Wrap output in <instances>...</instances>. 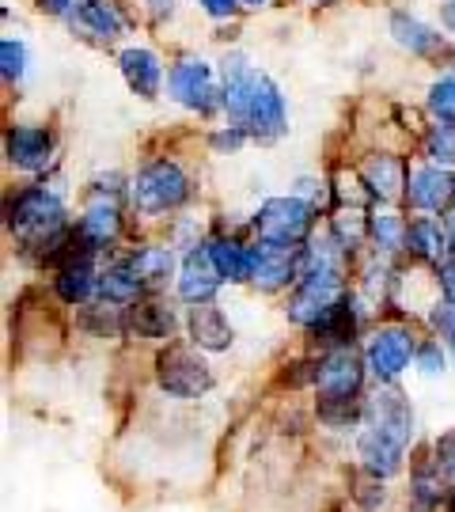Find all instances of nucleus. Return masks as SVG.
Here are the masks:
<instances>
[{
    "label": "nucleus",
    "instance_id": "1",
    "mask_svg": "<svg viewBox=\"0 0 455 512\" xmlns=\"http://www.w3.org/2000/svg\"><path fill=\"white\" fill-rule=\"evenodd\" d=\"M220 103L228 110V118L236 122L243 133H251L258 141H277L289 118H285V99L277 92L270 76L255 73L247 65V57L232 54L224 61V92Z\"/></svg>",
    "mask_w": 455,
    "mask_h": 512
},
{
    "label": "nucleus",
    "instance_id": "2",
    "mask_svg": "<svg viewBox=\"0 0 455 512\" xmlns=\"http://www.w3.org/2000/svg\"><path fill=\"white\" fill-rule=\"evenodd\" d=\"M8 228H12L23 243H35L38 255H42L46 243L65 232V205H61L57 194L42 190V186L23 190V194H16V198L8 202Z\"/></svg>",
    "mask_w": 455,
    "mask_h": 512
},
{
    "label": "nucleus",
    "instance_id": "3",
    "mask_svg": "<svg viewBox=\"0 0 455 512\" xmlns=\"http://www.w3.org/2000/svg\"><path fill=\"white\" fill-rule=\"evenodd\" d=\"M342 300V274L334 270V262H308L304 281L289 300V319L300 327H315L334 304Z\"/></svg>",
    "mask_w": 455,
    "mask_h": 512
},
{
    "label": "nucleus",
    "instance_id": "4",
    "mask_svg": "<svg viewBox=\"0 0 455 512\" xmlns=\"http://www.w3.org/2000/svg\"><path fill=\"white\" fill-rule=\"evenodd\" d=\"M186 198H190V183H186L182 167L171 164V160L148 164L145 171L137 175V183H133V205H137L141 213H152V217L179 209Z\"/></svg>",
    "mask_w": 455,
    "mask_h": 512
},
{
    "label": "nucleus",
    "instance_id": "5",
    "mask_svg": "<svg viewBox=\"0 0 455 512\" xmlns=\"http://www.w3.org/2000/svg\"><path fill=\"white\" fill-rule=\"evenodd\" d=\"M156 372H160V387L167 395H179V399H198L213 387V372L205 368L198 353H190L186 346L164 349L160 361H156Z\"/></svg>",
    "mask_w": 455,
    "mask_h": 512
},
{
    "label": "nucleus",
    "instance_id": "6",
    "mask_svg": "<svg viewBox=\"0 0 455 512\" xmlns=\"http://www.w3.org/2000/svg\"><path fill=\"white\" fill-rule=\"evenodd\" d=\"M258 239L300 247L311 232V205L300 198H270L255 217Z\"/></svg>",
    "mask_w": 455,
    "mask_h": 512
},
{
    "label": "nucleus",
    "instance_id": "7",
    "mask_svg": "<svg viewBox=\"0 0 455 512\" xmlns=\"http://www.w3.org/2000/svg\"><path fill=\"white\" fill-rule=\"evenodd\" d=\"M300 270H304V258H300V247H292V243L258 239V247H251V281L262 293L285 289Z\"/></svg>",
    "mask_w": 455,
    "mask_h": 512
},
{
    "label": "nucleus",
    "instance_id": "8",
    "mask_svg": "<svg viewBox=\"0 0 455 512\" xmlns=\"http://www.w3.org/2000/svg\"><path fill=\"white\" fill-rule=\"evenodd\" d=\"M171 99L182 103L186 110L198 114H213L217 110V84H213V69L201 57H179L171 69Z\"/></svg>",
    "mask_w": 455,
    "mask_h": 512
},
{
    "label": "nucleus",
    "instance_id": "9",
    "mask_svg": "<svg viewBox=\"0 0 455 512\" xmlns=\"http://www.w3.org/2000/svg\"><path fill=\"white\" fill-rule=\"evenodd\" d=\"M220 281V266L213 262V251H209V243L205 247H194L190 255L182 258V270H179V296L186 304H209L213 296H217Z\"/></svg>",
    "mask_w": 455,
    "mask_h": 512
},
{
    "label": "nucleus",
    "instance_id": "10",
    "mask_svg": "<svg viewBox=\"0 0 455 512\" xmlns=\"http://www.w3.org/2000/svg\"><path fill=\"white\" fill-rule=\"evenodd\" d=\"M414 361V338L406 334V330L391 327V330H380L372 342H368V365L372 372L380 376L383 384H391V380H399L402 368Z\"/></svg>",
    "mask_w": 455,
    "mask_h": 512
},
{
    "label": "nucleus",
    "instance_id": "11",
    "mask_svg": "<svg viewBox=\"0 0 455 512\" xmlns=\"http://www.w3.org/2000/svg\"><path fill=\"white\" fill-rule=\"evenodd\" d=\"M364 418L372 429H383V433H391V437H399L402 444L410 440L414 433V414H410V403L402 399L395 387H380L368 406H364Z\"/></svg>",
    "mask_w": 455,
    "mask_h": 512
},
{
    "label": "nucleus",
    "instance_id": "12",
    "mask_svg": "<svg viewBox=\"0 0 455 512\" xmlns=\"http://www.w3.org/2000/svg\"><path fill=\"white\" fill-rule=\"evenodd\" d=\"M406 194L421 213H444L455 198V175L448 167H418L406 183Z\"/></svg>",
    "mask_w": 455,
    "mask_h": 512
},
{
    "label": "nucleus",
    "instance_id": "13",
    "mask_svg": "<svg viewBox=\"0 0 455 512\" xmlns=\"http://www.w3.org/2000/svg\"><path fill=\"white\" fill-rule=\"evenodd\" d=\"M319 391L327 399H353L361 391V361L349 349H330L319 361Z\"/></svg>",
    "mask_w": 455,
    "mask_h": 512
},
{
    "label": "nucleus",
    "instance_id": "14",
    "mask_svg": "<svg viewBox=\"0 0 455 512\" xmlns=\"http://www.w3.org/2000/svg\"><path fill=\"white\" fill-rule=\"evenodd\" d=\"M402 444L399 437H391V433H383V429H364L361 440H357V452H361V463H364V471L372 478H391V475H399V467H402Z\"/></svg>",
    "mask_w": 455,
    "mask_h": 512
},
{
    "label": "nucleus",
    "instance_id": "15",
    "mask_svg": "<svg viewBox=\"0 0 455 512\" xmlns=\"http://www.w3.org/2000/svg\"><path fill=\"white\" fill-rule=\"evenodd\" d=\"M361 183L368 186V194L372 198H380V202H395L402 194V186H406V171L395 156H387V152H372L361 167Z\"/></svg>",
    "mask_w": 455,
    "mask_h": 512
},
{
    "label": "nucleus",
    "instance_id": "16",
    "mask_svg": "<svg viewBox=\"0 0 455 512\" xmlns=\"http://www.w3.org/2000/svg\"><path fill=\"white\" fill-rule=\"evenodd\" d=\"M50 152H54V141H50L46 129H35V126L8 129V160L16 167H23V171H38V167L50 160Z\"/></svg>",
    "mask_w": 455,
    "mask_h": 512
},
{
    "label": "nucleus",
    "instance_id": "17",
    "mask_svg": "<svg viewBox=\"0 0 455 512\" xmlns=\"http://www.w3.org/2000/svg\"><path fill=\"white\" fill-rule=\"evenodd\" d=\"M76 23H80L88 35L103 38V42L118 38L129 27L126 16H122V8H118L114 0H80V4H76Z\"/></svg>",
    "mask_w": 455,
    "mask_h": 512
},
{
    "label": "nucleus",
    "instance_id": "18",
    "mask_svg": "<svg viewBox=\"0 0 455 512\" xmlns=\"http://www.w3.org/2000/svg\"><path fill=\"white\" fill-rule=\"evenodd\" d=\"M190 334L209 353H220V349L232 346V327H228L224 311H217L213 304H194V311H190Z\"/></svg>",
    "mask_w": 455,
    "mask_h": 512
},
{
    "label": "nucleus",
    "instance_id": "19",
    "mask_svg": "<svg viewBox=\"0 0 455 512\" xmlns=\"http://www.w3.org/2000/svg\"><path fill=\"white\" fill-rule=\"evenodd\" d=\"M76 232L88 239L91 247H107V243H114L118 232H122L118 205L110 202V198H95V202L88 205V213H84V220H80V228H76Z\"/></svg>",
    "mask_w": 455,
    "mask_h": 512
},
{
    "label": "nucleus",
    "instance_id": "20",
    "mask_svg": "<svg viewBox=\"0 0 455 512\" xmlns=\"http://www.w3.org/2000/svg\"><path fill=\"white\" fill-rule=\"evenodd\" d=\"M122 76L129 80L133 92L152 99V95L160 92V76H164V69H160V61H156L152 50H122Z\"/></svg>",
    "mask_w": 455,
    "mask_h": 512
},
{
    "label": "nucleus",
    "instance_id": "21",
    "mask_svg": "<svg viewBox=\"0 0 455 512\" xmlns=\"http://www.w3.org/2000/svg\"><path fill=\"white\" fill-rule=\"evenodd\" d=\"M391 31H395V42L399 46H406L410 54H418V57H437L444 54V38L433 31V27H425L421 19L414 16H395L391 19Z\"/></svg>",
    "mask_w": 455,
    "mask_h": 512
},
{
    "label": "nucleus",
    "instance_id": "22",
    "mask_svg": "<svg viewBox=\"0 0 455 512\" xmlns=\"http://www.w3.org/2000/svg\"><path fill=\"white\" fill-rule=\"evenodd\" d=\"M126 319L141 338H167V334H175V311L167 308L164 300H137Z\"/></svg>",
    "mask_w": 455,
    "mask_h": 512
},
{
    "label": "nucleus",
    "instance_id": "23",
    "mask_svg": "<svg viewBox=\"0 0 455 512\" xmlns=\"http://www.w3.org/2000/svg\"><path fill=\"white\" fill-rule=\"evenodd\" d=\"M54 289H57V296H61V300H69V304H88L91 296L99 293V277H95L88 258H80V262L61 266Z\"/></svg>",
    "mask_w": 455,
    "mask_h": 512
},
{
    "label": "nucleus",
    "instance_id": "24",
    "mask_svg": "<svg viewBox=\"0 0 455 512\" xmlns=\"http://www.w3.org/2000/svg\"><path fill=\"white\" fill-rule=\"evenodd\" d=\"M315 334L327 342L330 349H349V342H353V334H357V311L349 308V300L342 296L334 308L315 323Z\"/></svg>",
    "mask_w": 455,
    "mask_h": 512
},
{
    "label": "nucleus",
    "instance_id": "25",
    "mask_svg": "<svg viewBox=\"0 0 455 512\" xmlns=\"http://www.w3.org/2000/svg\"><path fill=\"white\" fill-rule=\"evenodd\" d=\"M145 293V281L133 274L129 266H110L107 274L99 277V296L107 304H137Z\"/></svg>",
    "mask_w": 455,
    "mask_h": 512
},
{
    "label": "nucleus",
    "instance_id": "26",
    "mask_svg": "<svg viewBox=\"0 0 455 512\" xmlns=\"http://www.w3.org/2000/svg\"><path fill=\"white\" fill-rule=\"evenodd\" d=\"M406 247L418 258H425V262H440L444 247H448V232H440V224H433L429 217H421L406 228Z\"/></svg>",
    "mask_w": 455,
    "mask_h": 512
},
{
    "label": "nucleus",
    "instance_id": "27",
    "mask_svg": "<svg viewBox=\"0 0 455 512\" xmlns=\"http://www.w3.org/2000/svg\"><path fill=\"white\" fill-rule=\"evenodd\" d=\"M209 251H213V262H217L220 274L228 277V281H247L251 277V251L243 243H236V239H213Z\"/></svg>",
    "mask_w": 455,
    "mask_h": 512
},
{
    "label": "nucleus",
    "instance_id": "28",
    "mask_svg": "<svg viewBox=\"0 0 455 512\" xmlns=\"http://www.w3.org/2000/svg\"><path fill=\"white\" fill-rule=\"evenodd\" d=\"M126 266L141 277L145 285H160V281H167V274H171L175 258H171V251H164V247H145V251H137V255L129 258Z\"/></svg>",
    "mask_w": 455,
    "mask_h": 512
},
{
    "label": "nucleus",
    "instance_id": "29",
    "mask_svg": "<svg viewBox=\"0 0 455 512\" xmlns=\"http://www.w3.org/2000/svg\"><path fill=\"white\" fill-rule=\"evenodd\" d=\"M372 239L383 251H402L406 247V224L395 213H376L372 217Z\"/></svg>",
    "mask_w": 455,
    "mask_h": 512
},
{
    "label": "nucleus",
    "instance_id": "30",
    "mask_svg": "<svg viewBox=\"0 0 455 512\" xmlns=\"http://www.w3.org/2000/svg\"><path fill=\"white\" fill-rule=\"evenodd\" d=\"M429 110L437 122L455 126V76H440L437 84L429 88Z\"/></svg>",
    "mask_w": 455,
    "mask_h": 512
},
{
    "label": "nucleus",
    "instance_id": "31",
    "mask_svg": "<svg viewBox=\"0 0 455 512\" xmlns=\"http://www.w3.org/2000/svg\"><path fill=\"white\" fill-rule=\"evenodd\" d=\"M319 418L327 421V425H353V421L364 418V410L353 399H319Z\"/></svg>",
    "mask_w": 455,
    "mask_h": 512
},
{
    "label": "nucleus",
    "instance_id": "32",
    "mask_svg": "<svg viewBox=\"0 0 455 512\" xmlns=\"http://www.w3.org/2000/svg\"><path fill=\"white\" fill-rule=\"evenodd\" d=\"M429 156L437 160V164H455V126L448 122H440V129L429 133Z\"/></svg>",
    "mask_w": 455,
    "mask_h": 512
},
{
    "label": "nucleus",
    "instance_id": "33",
    "mask_svg": "<svg viewBox=\"0 0 455 512\" xmlns=\"http://www.w3.org/2000/svg\"><path fill=\"white\" fill-rule=\"evenodd\" d=\"M80 327L91 330V334H118V315L110 308H88L84 315H80Z\"/></svg>",
    "mask_w": 455,
    "mask_h": 512
},
{
    "label": "nucleus",
    "instance_id": "34",
    "mask_svg": "<svg viewBox=\"0 0 455 512\" xmlns=\"http://www.w3.org/2000/svg\"><path fill=\"white\" fill-rule=\"evenodd\" d=\"M23 46L19 42H12V38H4V46H0V69H4V80L8 84H16L19 76H23Z\"/></svg>",
    "mask_w": 455,
    "mask_h": 512
},
{
    "label": "nucleus",
    "instance_id": "35",
    "mask_svg": "<svg viewBox=\"0 0 455 512\" xmlns=\"http://www.w3.org/2000/svg\"><path fill=\"white\" fill-rule=\"evenodd\" d=\"M437 478H452L455 482V429L437 444Z\"/></svg>",
    "mask_w": 455,
    "mask_h": 512
},
{
    "label": "nucleus",
    "instance_id": "36",
    "mask_svg": "<svg viewBox=\"0 0 455 512\" xmlns=\"http://www.w3.org/2000/svg\"><path fill=\"white\" fill-rule=\"evenodd\" d=\"M334 232H338V239H342L346 247H353V243L361 239V217H357V213H353V217L342 213V217L334 220Z\"/></svg>",
    "mask_w": 455,
    "mask_h": 512
},
{
    "label": "nucleus",
    "instance_id": "37",
    "mask_svg": "<svg viewBox=\"0 0 455 512\" xmlns=\"http://www.w3.org/2000/svg\"><path fill=\"white\" fill-rule=\"evenodd\" d=\"M433 323H437V327L452 338V349H455V304H452V300H444V304L433 311Z\"/></svg>",
    "mask_w": 455,
    "mask_h": 512
},
{
    "label": "nucleus",
    "instance_id": "38",
    "mask_svg": "<svg viewBox=\"0 0 455 512\" xmlns=\"http://www.w3.org/2000/svg\"><path fill=\"white\" fill-rule=\"evenodd\" d=\"M418 365H421V372H429V376H437L440 368H444V357H440V349H437V346H421Z\"/></svg>",
    "mask_w": 455,
    "mask_h": 512
},
{
    "label": "nucleus",
    "instance_id": "39",
    "mask_svg": "<svg viewBox=\"0 0 455 512\" xmlns=\"http://www.w3.org/2000/svg\"><path fill=\"white\" fill-rule=\"evenodd\" d=\"M198 4L213 19H228V16H236V4H239V0H198Z\"/></svg>",
    "mask_w": 455,
    "mask_h": 512
},
{
    "label": "nucleus",
    "instance_id": "40",
    "mask_svg": "<svg viewBox=\"0 0 455 512\" xmlns=\"http://www.w3.org/2000/svg\"><path fill=\"white\" fill-rule=\"evenodd\" d=\"M440 285H444V296L455 304V258H444V262H440Z\"/></svg>",
    "mask_w": 455,
    "mask_h": 512
},
{
    "label": "nucleus",
    "instance_id": "41",
    "mask_svg": "<svg viewBox=\"0 0 455 512\" xmlns=\"http://www.w3.org/2000/svg\"><path fill=\"white\" fill-rule=\"evenodd\" d=\"M357 497H361V509H380L383 505L380 482H376V486H357Z\"/></svg>",
    "mask_w": 455,
    "mask_h": 512
},
{
    "label": "nucleus",
    "instance_id": "42",
    "mask_svg": "<svg viewBox=\"0 0 455 512\" xmlns=\"http://www.w3.org/2000/svg\"><path fill=\"white\" fill-rule=\"evenodd\" d=\"M239 141H243V129H232V133H217V137H213V145L220 148V152H236L239 148Z\"/></svg>",
    "mask_w": 455,
    "mask_h": 512
},
{
    "label": "nucleus",
    "instance_id": "43",
    "mask_svg": "<svg viewBox=\"0 0 455 512\" xmlns=\"http://www.w3.org/2000/svg\"><path fill=\"white\" fill-rule=\"evenodd\" d=\"M50 16H65V12H73V0H38Z\"/></svg>",
    "mask_w": 455,
    "mask_h": 512
},
{
    "label": "nucleus",
    "instance_id": "44",
    "mask_svg": "<svg viewBox=\"0 0 455 512\" xmlns=\"http://www.w3.org/2000/svg\"><path fill=\"white\" fill-rule=\"evenodd\" d=\"M148 8H152V16L156 19H167L171 16V8H175V0H145Z\"/></svg>",
    "mask_w": 455,
    "mask_h": 512
},
{
    "label": "nucleus",
    "instance_id": "45",
    "mask_svg": "<svg viewBox=\"0 0 455 512\" xmlns=\"http://www.w3.org/2000/svg\"><path fill=\"white\" fill-rule=\"evenodd\" d=\"M440 23H444V27H448V31L455 35V0H452V4H444V8H440Z\"/></svg>",
    "mask_w": 455,
    "mask_h": 512
},
{
    "label": "nucleus",
    "instance_id": "46",
    "mask_svg": "<svg viewBox=\"0 0 455 512\" xmlns=\"http://www.w3.org/2000/svg\"><path fill=\"white\" fill-rule=\"evenodd\" d=\"M448 251L455 258V213H448Z\"/></svg>",
    "mask_w": 455,
    "mask_h": 512
},
{
    "label": "nucleus",
    "instance_id": "47",
    "mask_svg": "<svg viewBox=\"0 0 455 512\" xmlns=\"http://www.w3.org/2000/svg\"><path fill=\"white\" fill-rule=\"evenodd\" d=\"M448 512H455V490H452V497H448Z\"/></svg>",
    "mask_w": 455,
    "mask_h": 512
},
{
    "label": "nucleus",
    "instance_id": "48",
    "mask_svg": "<svg viewBox=\"0 0 455 512\" xmlns=\"http://www.w3.org/2000/svg\"><path fill=\"white\" fill-rule=\"evenodd\" d=\"M243 4H266V0H243Z\"/></svg>",
    "mask_w": 455,
    "mask_h": 512
}]
</instances>
